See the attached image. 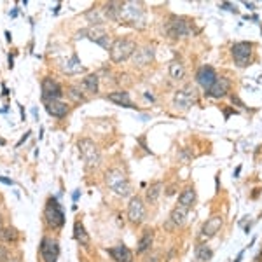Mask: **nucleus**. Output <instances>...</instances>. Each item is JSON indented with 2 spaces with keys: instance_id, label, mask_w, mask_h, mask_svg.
<instances>
[{
  "instance_id": "1",
  "label": "nucleus",
  "mask_w": 262,
  "mask_h": 262,
  "mask_svg": "<svg viewBox=\"0 0 262 262\" xmlns=\"http://www.w3.org/2000/svg\"><path fill=\"white\" fill-rule=\"evenodd\" d=\"M119 19L124 25L140 30L145 27V9L140 2H124L119 12Z\"/></svg>"
},
{
  "instance_id": "2",
  "label": "nucleus",
  "mask_w": 262,
  "mask_h": 262,
  "mask_svg": "<svg viewBox=\"0 0 262 262\" xmlns=\"http://www.w3.org/2000/svg\"><path fill=\"white\" fill-rule=\"evenodd\" d=\"M137 51V42L128 37H122V39H116L111 46V60L114 63H122L128 58H131Z\"/></svg>"
},
{
  "instance_id": "3",
  "label": "nucleus",
  "mask_w": 262,
  "mask_h": 262,
  "mask_svg": "<svg viewBox=\"0 0 262 262\" xmlns=\"http://www.w3.org/2000/svg\"><path fill=\"white\" fill-rule=\"evenodd\" d=\"M107 185L117 194V196H121V198L129 196V192H131L129 180L126 179V175L119 170V168H112V170H108V173H107Z\"/></svg>"
},
{
  "instance_id": "4",
  "label": "nucleus",
  "mask_w": 262,
  "mask_h": 262,
  "mask_svg": "<svg viewBox=\"0 0 262 262\" xmlns=\"http://www.w3.org/2000/svg\"><path fill=\"white\" fill-rule=\"evenodd\" d=\"M79 150L88 168H96L101 163V152L93 140H88V138L79 140Z\"/></svg>"
},
{
  "instance_id": "5",
  "label": "nucleus",
  "mask_w": 262,
  "mask_h": 262,
  "mask_svg": "<svg viewBox=\"0 0 262 262\" xmlns=\"http://www.w3.org/2000/svg\"><path fill=\"white\" fill-rule=\"evenodd\" d=\"M46 219H48L51 227H63L65 226V212H63V206L60 205V201L56 198L51 196L46 205Z\"/></svg>"
},
{
  "instance_id": "6",
  "label": "nucleus",
  "mask_w": 262,
  "mask_h": 262,
  "mask_svg": "<svg viewBox=\"0 0 262 262\" xmlns=\"http://www.w3.org/2000/svg\"><path fill=\"white\" fill-rule=\"evenodd\" d=\"M166 33H168V35H171V37H175V39H180V37L191 35L192 27H191V23H189V19L175 16V18H171L170 21H168Z\"/></svg>"
},
{
  "instance_id": "7",
  "label": "nucleus",
  "mask_w": 262,
  "mask_h": 262,
  "mask_svg": "<svg viewBox=\"0 0 262 262\" xmlns=\"http://www.w3.org/2000/svg\"><path fill=\"white\" fill-rule=\"evenodd\" d=\"M252 49H253L252 42H236L231 49L232 61L238 67H247L252 58Z\"/></svg>"
},
{
  "instance_id": "8",
  "label": "nucleus",
  "mask_w": 262,
  "mask_h": 262,
  "mask_svg": "<svg viewBox=\"0 0 262 262\" xmlns=\"http://www.w3.org/2000/svg\"><path fill=\"white\" fill-rule=\"evenodd\" d=\"M40 257L44 262H56L58 257H60V245H58L54 239L44 236L40 242Z\"/></svg>"
},
{
  "instance_id": "9",
  "label": "nucleus",
  "mask_w": 262,
  "mask_h": 262,
  "mask_svg": "<svg viewBox=\"0 0 262 262\" xmlns=\"http://www.w3.org/2000/svg\"><path fill=\"white\" fill-rule=\"evenodd\" d=\"M145 205H143L142 198L135 196L129 200V205H128V219L131 224H135V226H138V224L143 222V219H145Z\"/></svg>"
},
{
  "instance_id": "10",
  "label": "nucleus",
  "mask_w": 262,
  "mask_h": 262,
  "mask_svg": "<svg viewBox=\"0 0 262 262\" xmlns=\"http://www.w3.org/2000/svg\"><path fill=\"white\" fill-rule=\"evenodd\" d=\"M61 86L58 84L54 79L46 77L42 81V100L44 103H49V101H56L58 98H61Z\"/></svg>"
},
{
  "instance_id": "11",
  "label": "nucleus",
  "mask_w": 262,
  "mask_h": 262,
  "mask_svg": "<svg viewBox=\"0 0 262 262\" xmlns=\"http://www.w3.org/2000/svg\"><path fill=\"white\" fill-rule=\"evenodd\" d=\"M194 103H196V95H194V91H191L189 88L177 91L175 96H173V105H175L179 111H189Z\"/></svg>"
},
{
  "instance_id": "12",
  "label": "nucleus",
  "mask_w": 262,
  "mask_h": 262,
  "mask_svg": "<svg viewBox=\"0 0 262 262\" xmlns=\"http://www.w3.org/2000/svg\"><path fill=\"white\" fill-rule=\"evenodd\" d=\"M196 81L198 84L203 88V90H210V88L213 86V82L217 81V74H215V70H213V67H210V65H203L200 70H198V74H196Z\"/></svg>"
},
{
  "instance_id": "13",
  "label": "nucleus",
  "mask_w": 262,
  "mask_h": 262,
  "mask_svg": "<svg viewBox=\"0 0 262 262\" xmlns=\"http://www.w3.org/2000/svg\"><path fill=\"white\" fill-rule=\"evenodd\" d=\"M86 37L90 40H93V42H96L98 46H101L103 49H108L111 48V39H108V33L103 30L101 27H93V28H90V30L86 32Z\"/></svg>"
},
{
  "instance_id": "14",
  "label": "nucleus",
  "mask_w": 262,
  "mask_h": 262,
  "mask_svg": "<svg viewBox=\"0 0 262 262\" xmlns=\"http://www.w3.org/2000/svg\"><path fill=\"white\" fill-rule=\"evenodd\" d=\"M222 226H224L222 217H219V215H215V217H210L208 221L203 224L201 236H203V238H213V236L222 229Z\"/></svg>"
},
{
  "instance_id": "15",
  "label": "nucleus",
  "mask_w": 262,
  "mask_h": 262,
  "mask_svg": "<svg viewBox=\"0 0 262 262\" xmlns=\"http://www.w3.org/2000/svg\"><path fill=\"white\" fill-rule=\"evenodd\" d=\"M154 60V48L152 46H142V48H137L133 54V61L135 65L143 67V65H149V63Z\"/></svg>"
},
{
  "instance_id": "16",
  "label": "nucleus",
  "mask_w": 262,
  "mask_h": 262,
  "mask_svg": "<svg viewBox=\"0 0 262 262\" xmlns=\"http://www.w3.org/2000/svg\"><path fill=\"white\" fill-rule=\"evenodd\" d=\"M46 111L51 117H56V119H63V117H67V114H69V105L63 103V101L56 100V101H49V103H46Z\"/></svg>"
},
{
  "instance_id": "17",
  "label": "nucleus",
  "mask_w": 262,
  "mask_h": 262,
  "mask_svg": "<svg viewBox=\"0 0 262 262\" xmlns=\"http://www.w3.org/2000/svg\"><path fill=\"white\" fill-rule=\"evenodd\" d=\"M227 91H229V81L226 77H221L213 82L210 90H206V95L212 96V98H222V96L227 95Z\"/></svg>"
},
{
  "instance_id": "18",
  "label": "nucleus",
  "mask_w": 262,
  "mask_h": 262,
  "mask_svg": "<svg viewBox=\"0 0 262 262\" xmlns=\"http://www.w3.org/2000/svg\"><path fill=\"white\" fill-rule=\"evenodd\" d=\"M108 253L116 262H133V253L124 245H117L114 248H108Z\"/></svg>"
},
{
  "instance_id": "19",
  "label": "nucleus",
  "mask_w": 262,
  "mask_h": 262,
  "mask_svg": "<svg viewBox=\"0 0 262 262\" xmlns=\"http://www.w3.org/2000/svg\"><path fill=\"white\" fill-rule=\"evenodd\" d=\"M107 100H111L112 103L121 105V107H126V108H137V105H135L133 101H131L128 93H122V91L108 93V95H107Z\"/></svg>"
},
{
  "instance_id": "20",
  "label": "nucleus",
  "mask_w": 262,
  "mask_h": 262,
  "mask_svg": "<svg viewBox=\"0 0 262 262\" xmlns=\"http://www.w3.org/2000/svg\"><path fill=\"white\" fill-rule=\"evenodd\" d=\"M187 217H189V210L184 208V206H180V205H177L175 208H173L171 215H170V222L173 224V226L182 227V226H185V222H187Z\"/></svg>"
},
{
  "instance_id": "21",
  "label": "nucleus",
  "mask_w": 262,
  "mask_h": 262,
  "mask_svg": "<svg viewBox=\"0 0 262 262\" xmlns=\"http://www.w3.org/2000/svg\"><path fill=\"white\" fill-rule=\"evenodd\" d=\"M61 70H63V74H67V75H74V74H79V72H82V65H81V61H79L77 54L70 56L69 60L63 63Z\"/></svg>"
},
{
  "instance_id": "22",
  "label": "nucleus",
  "mask_w": 262,
  "mask_h": 262,
  "mask_svg": "<svg viewBox=\"0 0 262 262\" xmlns=\"http://www.w3.org/2000/svg\"><path fill=\"white\" fill-rule=\"evenodd\" d=\"M179 205L184 206V208H191V206L196 205V191H194L192 187H187L184 189V191L180 192L179 196Z\"/></svg>"
},
{
  "instance_id": "23",
  "label": "nucleus",
  "mask_w": 262,
  "mask_h": 262,
  "mask_svg": "<svg viewBox=\"0 0 262 262\" xmlns=\"http://www.w3.org/2000/svg\"><path fill=\"white\" fill-rule=\"evenodd\" d=\"M74 238L77 239V243L82 245V247H86V245L90 243V234H88L86 227H84V224L81 221H77L74 226Z\"/></svg>"
},
{
  "instance_id": "24",
  "label": "nucleus",
  "mask_w": 262,
  "mask_h": 262,
  "mask_svg": "<svg viewBox=\"0 0 262 262\" xmlns=\"http://www.w3.org/2000/svg\"><path fill=\"white\" fill-rule=\"evenodd\" d=\"M168 72H170L171 79L180 81V79H184V75H185V67H184V63H182L180 60H173L170 63V67H168Z\"/></svg>"
},
{
  "instance_id": "25",
  "label": "nucleus",
  "mask_w": 262,
  "mask_h": 262,
  "mask_svg": "<svg viewBox=\"0 0 262 262\" xmlns=\"http://www.w3.org/2000/svg\"><path fill=\"white\" fill-rule=\"evenodd\" d=\"M82 90H86L91 95H96L98 93V75L96 74H90L84 77L82 81Z\"/></svg>"
},
{
  "instance_id": "26",
  "label": "nucleus",
  "mask_w": 262,
  "mask_h": 262,
  "mask_svg": "<svg viewBox=\"0 0 262 262\" xmlns=\"http://www.w3.org/2000/svg\"><path fill=\"white\" fill-rule=\"evenodd\" d=\"M122 2H108L103 7L105 11V18L107 19H119V12H121Z\"/></svg>"
},
{
  "instance_id": "27",
  "label": "nucleus",
  "mask_w": 262,
  "mask_h": 262,
  "mask_svg": "<svg viewBox=\"0 0 262 262\" xmlns=\"http://www.w3.org/2000/svg\"><path fill=\"white\" fill-rule=\"evenodd\" d=\"M0 239L6 243H12V242H18V231L11 226H6L0 229Z\"/></svg>"
},
{
  "instance_id": "28",
  "label": "nucleus",
  "mask_w": 262,
  "mask_h": 262,
  "mask_svg": "<svg viewBox=\"0 0 262 262\" xmlns=\"http://www.w3.org/2000/svg\"><path fill=\"white\" fill-rule=\"evenodd\" d=\"M213 257V252H212V248L208 247V245H198L196 247V259L198 260H201V262H206V260H210Z\"/></svg>"
},
{
  "instance_id": "29",
  "label": "nucleus",
  "mask_w": 262,
  "mask_h": 262,
  "mask_svg": "<svg viewBox=\"0 0 262 262\" xmlns=\"http://www.w3.org/2000/svg\"><path fill=\"white\" fill-rule=\"evenodd\" d=\"M159 194H161V182H154V184H150V187L147 189V201L152 203V205L158 203Z\"/></svg>"
},
{
  "instance_id": "30",
  "label": "nucleus",
  "mask_w": 262,
  "mask_h": 262,
  "mask_svg": "<svg viewBox=\"0 0 262 262\" xmlns=\"http://www.w3.org/2000/svg\"><path fill=\"white\" fill-rule=\"evenodd\" d=\"M150 247H152V232L147 231L140 238V242H138L137 253H145L147 250H150Z\"/></svg>"
},
{
  "instance_id": "31",
  "label": "nucleus",
  "mask_w": 262,
  "mask_h": 262,
  "mask_svg": "<svg viewBox=\"0 0 262 262\" xmlns=\"http://www.w3.org/2000/svg\"><path fill=\"white\" fill-rule=\"evenodd\" d=\"M69 96H70V100H74V101H84L86 100V96H84V93H82V90H81V86H70L69 88Z\"/></svg>"
},
{
  "instance_id": "32",
  "label": "nucleus",
  "mask_w": 262,
  "mask_h": 262,
  "mask_svg": "<svg viewBox=\"0 0 262 262\" xmlns=\"http://www.w3.org/2000/svg\"><path fill=\"white\" fill-rule=\"evenodd\" d=\"M7 259H9V250L4 245H0V262H6Z\"/></svg>"
},
{
  "instance_id": "33",
  "label": "nucleus",
  "mask_w": 262,
  "mask_h": 262,
  "mask_svg": "<svg viewBox=\"0 0 262 262\" xmlns=\"http://www.w3.org/2000/svg\"><path fill=\"white\" fill-rule=\"evenodd\" d=\"M0 182H4V184H7V185H12L14 182L9 180V179H6V177H0Z\"/></svg>"
},
{
  "instance_id": "34",
  "label": "nucleus",
  "mask_w": 262,
  "mask_h": 262,
  "mask_svg": "<svg viewBox=\"0 0 262 262\" xmlns=\"http://www.w3.org/2000/svg\"><path fill=\"white\" fill-rule=\"evenodd\" d=\"M252 262H262V250H260L259 253H257V255H255V259H253Z\"/></svg>"
},
{
  "instance_id": "35",
  "label": "nucleus",
  "mask_w": 262,
  "mask_h": 262,
  "mask_svg": "<svg viewBox=\"0 0 262 262\" xmlns=\"http://www.w3.org/2000/svg\"><path fill=\"white\" fill-rule=\"evenodd\" d=\"M0 229H2V219H0Z\"/></svg>"
},
{
  "instance_id": "36",
  "label": "nucleus",
  "mask_w": 262,
  "mask_h": 262,
  "mask_svg": "<svg viewBox=\"0 0 262 262\" xmlns=\"http://www.w3.org/2000/svg\"><path fill=\"white\" fill-rule=\"evenodd\" d=\"M11 262H19V260H12V259H11Z\"/></svg>"
}]
</instances>
